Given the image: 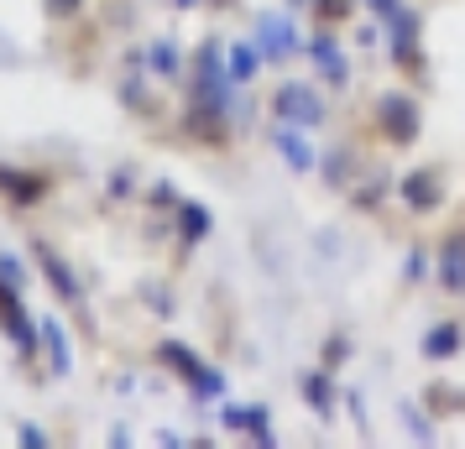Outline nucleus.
<instances>
[{"instance_id": "1", "label": "nucleus", "mask_w": 465, "mask_h": 449, "mask_svg": "<svg viewBox=\"0 0 465 449\" xmlns=\"http://www.w3.org/2000/svg\"><path fill=\"white\" fill-rule=\"evenodd\" d=\"M231 68L220 63V53H214L210 43L199 47V105L210 110V115H220V110L231 105Z\"/></svg>"}, {"instance_id": "2", "label": "nucleus", "mask_w": 465, "mask_h": 449, "mask_svg": "<svg viewBox=\"0 0 465 449\" xmlns=\"http://www.w3.org/2000/svg\"><path fill=\"white\" fill-rule=\"evenodd\" d=\"M377 126L387 131L392 147H408V142L419 136V110H413V100H402V94H381L377 100Z\"/></svg>"}, {"instance_id": "3", "label": "nucleus", "mask_w": 465, "mask_h": 449, "mask_svg": "<svg viewBox=\"0 0 465 449\" xmlns=\"http://www.w3.org/2000/svg\"><path fill=\"white\" fill-rule=\"evenodd\" d=\"M0 329L16 340V350H22V356H32V350H37V329H32L22 298H16V288H11L5 278H0Z\"/></svg>"}, {"instance_id": "4", "label": "nucleus", "mask_w": 465, "mask_h": 449, "mask_svg": "<svg viewBox=\"0 0 465 449\" xmlns=\"http://www.w3.org/2000/svg\"><path fill=\"white\" fill-rule=\"evenodd\" d=\"M277 115H282V121H293V126H314V121H324V105L314 100V89L282 84V89H277Z\"/></svg>"}, {"instance_id": "5", "label": "nucleus", "mask_w": 465, "mask_h": 449, "mask_svg": "<svg viewBox=\"0 0 465 449\" xmlns=\"http://www.w3.org/2000/svg\"><path fill=\"white\" fill-rule=\"evenodd\" d=\"M256 47H262L267 58H288L298 47V32L282 22V16H262V22H256Z\"/></svg>"}, {"instance_id": "6", "label": "nucleus", "mask_w": 465, "mask_h": 449, "mask_svg": "<svg viewBox=\"0 0 465 449\" xmlns=\"http://www.w3.org/2000/svg\"><path fill=\"white\" fill-rule=\"evenodd\" d=\"M37 261H43V278L53 282V293H58L64 303H79V282H74V272H68L64 261L53 257L47 246H37Z\"/></svg>"}, {"instance_id": "7", "label": "nucleus", "mask_w": 465, "mask_h": 449, "mask_svg": "<svg viewBox=\"0 0 465 449\" xmlns=\"http://www.w3.org/2000/svg\"><path fill=\"white\" fill-rule=\"evenodd\" d=\"M157 361H163V366H173V371H178V376H189V382H199V376L210 371V366H204V361H199V356L189 350V345H178V340L157 345Z\"/></svg>"}, {"instance_id": "8", "label": "nucleus", "mask_w": 465, "mask_h": 449, "mask_svg": "<svg viewBox=\"0 0 465 449\" xmlns=\"http://www.w3.org/2000/svg\"><path fill=\"white\" fill-rule=\"evenodd\" d=\"M0 193H5V199H16V204H32V199H43V178H37V172L0 168Z\"/></svg>"}, {"instance_id": "9", "label": "nucleus", "mask_w": 465, "mask_h": 449, "mask_svg": "<svg viewBox=\"0 0 465 449\" xmlns=\"http://www.w3.org/2000/svg\"><path fill=\"white\" fill-rule=\"evenodd\" d=\"M402 193H408L413 210H440V199H444V189L434 183V172H413V178L402 183Z\"/></svg>"}, {"instance_id": "10", "label": "nucleus", "mask_w": 465, "mask_h": 449, "mask_svg": "<svg viewBox=\"0 0 465 449\" xmlns=\"http://www.w3.org/2000/svg\"><path fill=\"white\" fill-rule=\"evenodd\" d=\"M309 53H314V63H319V73H324V79H335V84H345V79H351V68H345V58H340V47L330 43V37H314V47H309Z\"/></svg>"}, {"instance_id": "11", "label": "nucleus", "mask_w": 465, "mask_h": 449, "mask_svg": "<svg viewBox=\"0 0 465 449\" xmlns=\"http://www.w3.org/2000/svg\"><path fill=\"white\" fill-rule=\"evenodd\" d=\"M225 424H231V428H252L256 444H272V428H267V407H225Z\"/></svg>"}, {"instance_id": "12", "label": "nucleus", "mask_w": 465, "mask_h": 449, "mask_svg": "<svg viewBox=\"0 0 465 449\" xmlns=\"http://www.w3.org/2000/svg\"><path fill=\"white\" fill-rule=\"evenodd\" d=\"M277 151H282V157H288L298 172L314 168V151H309V142H303V131H298V126H293V131H288V126L277 131Z\"/></svg>"}, {"instance_id": "13", "label": "nucleus", "mask_w": 465, "mask_h": 449, "mask_svg": "<svg viewBox=\"0 0 465 449\" xmlns=\"http://www.w3.org/2000/svg\"><path fill=\"white\" fill-rule=\"evenodd\" d=\"M460 324H434L429 329V340H423V356H434V361H444V356H455L460 350Z\"/></svg>"}, {"instance_id": "14", "label": "nucleus", "mask_w": 465, "mask_h": 449, "mask_svg": "<svg viewBox=\"0 0 465 449\" xmlns=\"http://www.w3.org/2000/svg\"><path fill=\"white\" fill-rule=\"evenodd\" d=\"M444 288L465 293V236H450V246H444Z\"/></svg>"}, {"instance_id": "15", "label": "nucleus", "mask_w": 465, "mask_h": 449, "mask_svg": "<svg viewBox=\"0 0 465 449\" xmlns=\"http://www.w3.org/2000/svg\"><path fill=\"white\" fill-rule=\"evenodd\" d=\"M262 58H267V53H262L256 43H235L231 47V79H235V84H246L256 68H262Z\"/></svg>"}, {"instance_id": "16", "label": "nucleus", "mask_w": 465, "mask_h": 449, "mask_svg": "<svg viewBox=\"0 0 465 449\" xmlns=\"http://www.w3.org/2000/svg\"><path fill=\"white\" fill-rule=\"evenodd\" d=\"M303 392H309V407H314L319 418H330V413H335V397H330V382H324V376H303Z\"/></svg>"}, {"instance_id": "17", "label": "nucleus", "mask_w": 465, "mask_h": 449, "mask_svg": "<svg viewBox=\"0 0 465 449\" xmlns=\"http://www.w3.org/2000/svg\"><path fill=\"white\" fill-rule=\"evenodd\" d=\"M43 340H47V350H53V371L64 376V371H68V340H64V329L47 319V324H43Z\"/></svg>"}, {"instance_id": "18", "label": "nucleus", "mask_w": 465, "mask_h": 449, "mask_svg": "<svg viewBox=\"0 0 465 449\" xmlns=\"http://www.w3.org/2000/svg\"><path fill=\"white\" fill-rule=\"evenodd\" d=\"M204 236H210V210L183 204V240H204Z\"/></svg>"}, {"instance_id": "19", "label": "nucleus", "mask_w": 465, "mask_h": 449, "mask_svg": "<svg viewBox=\"0 0 465 449\" xmlns=\"http://www.w3.org/2000/svg\"><path fill=\"white\" fill-rule=\"evenodd\" d=\"M152 68H157V73H178V47L157 43V47H152Z\"/></svg>"}, {"instance_id": "20", "label": "nucleus", "mask_w": 465, "mask_h": 449, "mask_svg": "<svg viewBox=\"0 0 465 449\" xmlns=\"http://www.w3.org/2000/svg\"><path fill=\"white\" fill-rule=\"evenodd\" d=\"M0 278L11 282V288H22V261H16V257H0Z\"/></svg>"}, {"instance_id": "21", "label": "nucleus", "mask_w": 465, "mask_h": 449, "mask_svg": "<svg viewBox=\"0 0 465 449\" xmlns=\"http://www.w3.org/2000/svg\"><path fill=\"white\" fill-rule=\"evenodd\" d=\"M319 11H324V16H330V22H340V16H345V11H351V0H319Z\"/></svg>"}, {"instance_id": "22", "label": "nucleus", "mask_w": 465, "mask_h": 449, "mask_svg": "<svg viewBox=\"0 0 465 449\" xmlns=\"http://www.w3.org/2000/svg\"><path fill=\"white\" fill-rule=\"evenodd\" d=\"M22 444H32V449H43L47 444V434L37 424H22Z\"/></svg>"}, {"instance_id": "23", "label": "nucleus", "mask_w": 465, "mask_h": 449, "mask_svg": "<svg viewBox=\"0 0 465 449\" xmlns=\"http://www.w3.org/2000/svg\"><path fill=\"white\" fill-rule=\"evenodd\" d=\"M423 272H429V257H423V251H413V257H408V278H423Z\"/></svg>"}, {"instance_id": "24", "label": "nucleus", "mask_w": 465, "mask_h": 449, "mask_svg": "<svg viewBox=\"0 0 465 449\" xmlns=\"http://www.w3.org/2000/svg\"><path fill=\"white\" fill-rule=\"evenodd\" d=\"M74 5H79V0H47V11H53L58 22H64V16H74Z\"/></svg>"}, {"instance_id": "25", "label": "nucleus", "mask_w": 465, "mask_h": 449, "mask_svg": "<svg viewBox=\"0 0 465 449\" xmlns=\"http://www.w3.org/2000/svg\"><path fill=\"white\" fill-rule=\"evenodd\" d=\"M345 172H351V157H345V151H340V157H330V178H345Z\"/></svg>"}, {"instance_id": "26", "label": "nucleus", "mask_w": 465, "mask_h": 449, "mask_svg": "<svg viewBox=\"0 0 465 449\" xmlns=\"http://www.w3.org/2000/svg\"><path fill=\"white\" fill-rule=\"evenodd\" d=\"M178 5H193V0H178Z\"/></svg>"}]
</instances>
